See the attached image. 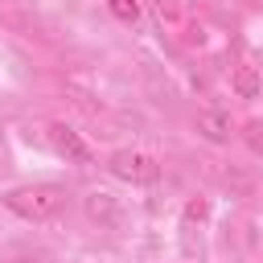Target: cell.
I'll use <instances>...</instances> for the list:
<instances>
[{
  "mask_svg": "<svg viewBox=\"0 0 263 263\" xmlns=\"http://www.w3.org/2000/svg\"><path fill=\"white\" fill-rule=\"evenodd\" d=\"M0 201H4V210H12L25 222H49V218H58L66 210V189L62 185H49V181H37V185L8 189Z\"/></svg>",
  "mask_w": 263,
  "mask_h": 263,
  "instance_id": "cell-1",
  "label": "cell"
},
{
  "mask_svg": "<svg viewBox=\"0 0 263 263\" xmlns=\"http://www.w3.org/2000/svg\"><path fill=\"white\" fill-rule=\"evenodd\" d=\"M107 173L127 181V185H156L160 181V164L148 156V152H136V148H119L107 156Z\"/></svg>",
  "mask_w": 263,
  "mask_h": 263,
  "instance_id": "cell-2",
  "label": "cell"
},
{
  "mask_svg": "<svg viewBox=\"0 0 263 263\" xmlns=\"http://www.w3.org/2000/svg\"><path fill=\"white\" fill-rule=\"evenodd\" d=\"M49 140H53V148H58L66 160H74V164H90V144H86L74 127L53 123V127H49Z\"/></svg>",
  "mask_w": 263,
  "mask_h": 263,
  "instance_id": "cell-3",
  "label": "cell"
},
{
  "mask_svg": "<svg viewBox=\"0 0 263 263\" xmlns=\"http://www.w3.org/2000/svg\"><path fill=\"white\" fill-rule=\"evenodd\" d=\"M197 132H201L210 144H226L230 132H234V123H230L226 111H201V115H197Z\"/></svg>",
  "mask_w": 263,
  "mask_h": 263,
  "instance_id": "cell-4",
  "label": "cell"
},
{
  "mask_svg": "<svg viewBox=\"0 0 263 263\" xmlns=\"http://www.w3.org/2000/svg\"><path fill=\"white\" fill-rule=\"evenodd\" d=\"M230 86H234V95H238V99H255V95L263 90V82H259V70H255V66H238V70L230 74Z\"/></svg>",
  "mask_w": 263,
  "mask_h": 263,
  "instance_id": "cell-5",
  "label": "cell"
},
{
  "mask_svg": "<svg viewBox=\"0 0 263 263\" xmlns=\"http://www.w3.org/2000/svg\"><path fill=\"white\" fill-rule=\"evenodd\" d=\"M86 214H90V218H111L115 205H111L107 193H86Z\"/></svg>",
  "mask_w": 263,
  "mask_h": 263,
  "instance_id": "cell-6",
  "label": "cell"
},
{
  "mask_svg": "<svg viewBox=\"0 0 263 263\" xmlns=\"http://www.w3.org/2000/svg\"><path fill=\"white\" fill-rule=\"evenodd\" d=\"M107 8H111L119 21H136V16H140V4H136V0H107Z\"/></svg>",
  "mask_w": 263,
  "mask_h": 263,
  "instance_id": "cell-7",
  "label": "cell"
},
{
  "mask_svg": "<svg viewBox=\"0 0 263 263\" xmlns=\"http://www.w3.org/2000/svg\"><path fill=\"white\" fill-rule=\"evenodd\" d=\"M242 140H247V148H251V152H263V123H259V119H251V123L242 127Z\"/></svg>",
  "mask_w": 263,
  "mask_h": 263,
  "instance_id": "cell-8",
  "label": "cell"
}]
</instances>
